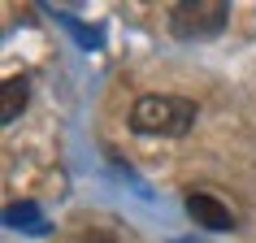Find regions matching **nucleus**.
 <instances>
[{
  "mask_svg": "<svg viewBox=\"0 0 256 243\" xmlns=\"http://www.w3.org/2000/svg\"><path fill=\"white\" fill-rule=\"evenodd\" d=\"M230 22V4L226 0H178L170 4V35L182 44H204L217 40Z\"/></svg>",
  "mask_w": 256,
  "mask_h": 243,
  "instance_id": "nucleus-2",
  "label": "nucleus"
},
{
  "mask_svg": "<svg viewBox=\"0 0 256 243\" xmlns=\"http://www.w3.org/2000/svg\"><path fill=\"white\" fill-rule=\"evenodd\" d=\"M4 222H9L14 230H26V234H48V222H44L40 204H30V200L9 204V208H4Z\"/></svg>",
  "mask_w": 256,
  "mask_h": 243,
  "instance_id": "nucleus-5",
  "label": "nucleus"
},
{
  "mask_svg": "<svg viewBox=\"0 0 256 243\" xmlns=\"http://www.w3.org/2000/svg\"><path fill=\"white\" fill-rule=\"evenodd\" d=\"M82 243H118V239H113V234H104V230H92Z\"/></svg>",
  "mask_w": 256,
  "mask_h": 243,
  "instance_id": "nucleus-7",
  "label": "nucleus"
},
{
  "mask_svg": "<svg viewBox=\"0 0 256 243\" xmlns=\"http://www.w3.org/2000/svg\"><path fill=\"white\" fill-rule=\"evenodd\" d=\"M174 243H191V239H174Z\"/></svg>",
  "mask_w": 256,
  "mask_h": 243,
  "instance_id": "nucleus-8",
  "label": "nucleus"
},
{
  "mask_svg": "<svg viewBox=\"0 0 256 243\" xmlns=\"http://www.w3.org/2000/svg\"><path fill=\"white\" fill-rule=\"evenodd\" d=\"M196 118H200V108H196V100H187V96H139L135 104H130V130H139V135H165V139H182L196 126Z\"/></svg>",
  "mask_w": 256,
  "mask_h": 243,
  "instance_id": "nucleus-1",
  "label": "nucleus"
},
{
  "mask_svg": "<svg viewBox=\"0 0 256 243\" xmlns=\"http://www.w3.org/2000/svg\"><path fill=\"white\" fill-rule=\"evenodd\" d=\"M187 217L196 222V226H204V230H234L239 226L234 213H230L217 196H208V191H191L187 196Z\"/></svg>",
  "mask_w": 256,
  "mask_h": 243,
  "instance_id": "nucleus-3",
  "label": "nucleus"
},
{
  "mask_svg": "<svg viewBox=\"0 0 256 243\" xmlns=\"http://www.w3.org/2000/svg\"><path fill=\"white\" fill-rule=\"evenodd\" d=\"M56 22H61V26H70V35H74L87 52H92V48H100V30H96V26H82L78 18H70V14H56Z\"/></svg>",
  "mask_w": 256,
  "mask_h": 243,
  "instance_id": "nucleus-6",
  "label": "nucleus"
},
{
  "mask_svg": "<svg viewBox=\"0 0 256 243\" xmlns=\"http://www.w3.org/2000/svg\"><path fill=\"white\" fill-rule=\"evenodd\" d=\"M26 100H30V78L26 74H9L4 87H0V122H18Z\"/></svg>",
  "mask_w": 256,
  "mask_h": 243,
  "instance_id": "nucleus-4",
  "label": "nucleus"
}]
</instances>
